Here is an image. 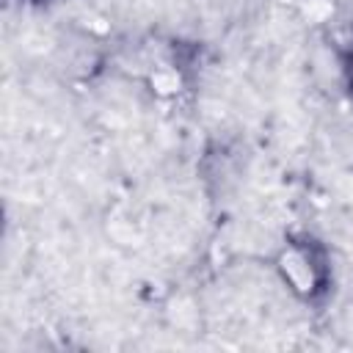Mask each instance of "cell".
I'll return each instance as SVG.
<instances>
[{
	"label": "cell",
	"mask_w": 353,
	"mask_h": 353,
	"mask_svg": "<svg viewBox=\"0 0 353 353\" xmlns=\"http://www.w3.org/2000/svg\"><path fill=\"white\" fill-rule=\"evenodd\" d=\"M347 83H350V88H353V58L347 61Z\"/></svg>",
	"instance_id": "1"
}]
</instances>
